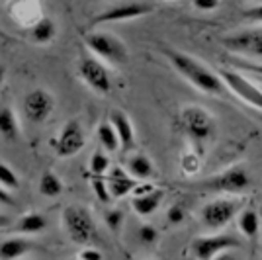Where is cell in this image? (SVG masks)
<instances>
[{"mask_svg": "<svg viewBox=\"0 0 262 260\" xmlns=\"http://www.w3.org/2000/svg\"><path fill=\"white\" fill-rule=\"evenodd\" d=\"M178 125L194 143H206L215 133V118L202 106H184L178 112Z\"/></svg>", "mask_w": 262, "mask_h": 260, "instance_id": "5", "label": "cell"}, {"mask_svg": "<svg viewBox=\"0 0 262 260\" xmlns=\"http://www.w3.org/2000/svg\"><path fill=\"white\" fill-rule=\"evenodd\" d=\"M237 225H239L241 233L249 239V241H256L258 239V233H260V217H258V213L252 207L241 209L239 215H237Z\"/></svg>", "mask_w": 262, "mask_h": 260, "instance_id": "21", "label": "cell"}, {"mask_svg": "<svg viewBox=\"0 0 262 260\" xmlns=\"http://www.w3.org/2000/svg\"><path fill=\"white\" fill-rule=\"evenodd\" d=\"M0 204H2V206H10V207L16 206V200H14V196L10 194V190L4 188L2 184H0Z\"/></svg>", "mask_w": 262, "mask_h": 260, "instance_id": "35", "label": "cell"}, {"mask_svg": "<svg viewBox=\"0 0 262 260\" xmlns=\"http://www.w3.org/2000/svg\"><path fill=\"white\" fill-rule=\"evenodd\" d=\"M243 209V202L235 200V198H217L211 200L208 204H204L200 209V221L206 229L211 231H219V229L227 227L235 217L239 215Z\"/></svg>", "mask_w": 262, "mask_h": 260, "instance_id": "7", "label": "cell"}, {"mask_svg": "<svg viewBox=\"0 0 262 260\" xmlns=\"http://www.w3.org/2000/svg\"><path fill=\"white\" fill-rule=\"evenodd\" d=\"M110 121L114 125V129L120 137V151L127 153L135 147V127L131 118L123 110H112L110 112Z\"/></svg>", "mask_w": 262, "mask_h": 260, "instance_id": "16", "label": "cell"}, {"mask_svg": "<svg viewBox=\"0 0 262 260\" xmlns=\"http://www.w3.org/2000/svg\"><path fill=\"white\" fill-rule=\"evenodd\" d=\"M51 149L57 157L61 159H69L75 157L84 149L86 145V131L84 125L78 119H69L67 123H63V127L59 129L57 137L49 141Z\"/></svg>", "mask_w": 262, "mask_h": 260, "instance_id": "8", "label": "cell"}, {"mask_svg": "<svg viewBox=\"0 0 262 260\" xmlns=\"http://www.w3.org/2000/svg\"><path fill=\"white\" fill-rule=\"evenodd\" d=\"M55 96L45 88H33L24 96V116L32 123H45L55 112Z\"/></svg>", "mask_w": 262, "mask_h": 260, "instance_id": "13", "label": "cell"}, {"mask_svg": "<svg viewBox=\"0 0 262 260\" xmlns=\"http://www.w3.org/2000/svg\"><path fill=\"white\" fill-rule=\"evenodd\" d=\"M84 45L94 57L112 65H125L129 61V47L112 32H88L84 35Z\"/></svg>", "mask_w": 262, "mask_h": 260, "instance_id": "4", "label": "cell"}, {"mask_svg": "<svg viewBox=\"0 0 262 260\" xmlns=\"http://www.w3.org/2000/svg\"><path fill=\"white\" fill-rule=\"evenodd\" d=\"M186 219V209L184 206H172L168 211H166V221L170 223V225H180L182 221Z\"/></svg>", "mask_w": 262, "mask_h": 260, "instance_id": "30", "label": "cell"}, {"mask_svg": "<svg viewBox=\"0 0 262 260\" xmlns=\"http://www.w3.org/2000/svg\"><path fill=\"white\" fill-rule=\"evenodd\" d=\"M28 37L35 45H49L57 37V24L47 16H39L28 28Z\"/></svg>", "mask_w": 262, "mask_h": 260, "instance_id": "17", "label": "cell"}, {"mask_svg": "<svg viewBox=\"0 0 262 260\" xmlns=\"http://www.w3.org/2000/svg\"><path fill=\"white\" fill-rule=\"evenodd\" d=\"M155 6L145 2V0H133V2H123L118 6H112L108 10L98 14L90 26H98V24H118V22H129V20H137L143 16L153 14Z\"/></svg>", "mask_w": 262, "mask_h": 260, "instance_id": "10", "label": "cell"}, {"mask_svg": "<svg viewBox=\"0 0 262 260\" xmlns=\"http://www.w3.org/2000/svg\"><path fill=\"white\" fill-rule=\"evenodd\" d=\"M164 192L151 184H137L133 188L131 207L139 217H151L163 204Z\"/></svg>", "mask_w": 262, "mask_h": 260, "instance_id": "14", "label": "cell"}, {"mask_svg": "<svg viewBox=\"0 0 262 260\" xmlns=\"http://www.w3.org/2000/svg\"><path fill=\"white\" fill-rule=\"evenodd\" d=\"M2 2H8V0H2Z\"/></svg>", "mask_w": 262, "mask_h": 260, "instance_id": "38", "label": "cell"}, {"mask_svg": "<svg viewBox=\"0 0 262 260\" xmlns=\"http://www.w3.org/2000/svg\"><path fill=\"white\" fill-rule=\"evenodd\" d=\"M49 225V219L47 215H43L41 211H30V213H24L18 221H16V225H14V231L16 233H20V235H39V233H43L45 229Z\"/></svg>", "mask_w": 262, "mask_h": 260, "instance_id": "19", "label": "cell"}, {"mask_svg": "<svg viewBox=\"0 0 262 260\" xmlns=\"http://www.w3.org/2000/svg\"><path fill=\"white\" fill-rule=\"evenodd\" d=\"M194 192H219V194H243L251 188V174L243 164L229 166L227 170L217 172L209 178L184 184Z\"/></svg>", "mask_w": 262, "mask_h": 260, "instance_id": "2", "label": "cell"}, {"mask_svg": "<svg viewBox=\"0 0 262 260\" xmlns=\"http://www.w3.org/2000/svg\"><path fill=\"white\" fill-rule=\"evenodd\" d=\"M108 188H110V194H112V200H121L125 198L127 194L133 192V188L137 186V180L127 172V168L123 166H110L108 172Z\"/></svg>", "mask_w": 262, "mask_h": 260, "instance_id": "15", "label": "cell"}, {"mask_svg": "<svg viewBox=\"0 0 262 260\" xmlns=\"http://www.w3.org/2000/svg\"><path fill=\"white\" fill-rule=\"evenodd\" d=\"M4 80H6V67L0 63V86L4 84Z\"/></svg>", "mask_w": 262, "mask_h": 260, "instance_id": "36", "label": "cell"}, {"mask_svg": "<svg viewBox=\"0 0 262 260\" xmlns=\"http://www.w3.org/2000/svg\"><path fill=\"white\" fill-rule=\"evenodd\" d=\"M164 57L176 73L184 80H188L194 88H198L200 92H206L211 96H223L225 94L227 86H225L221 75L211 71L202 61H198L196 57L184 53V51H178V49H170V47L164 49Z\"/></svg>", "mask_w": 262, "mask_h": 260, "instance_id": "1", "label": "cell"}, {"mask_svg": "<svg viewBox=\"0 0 262 260\" xmlns=\"http://www.w3.org/2000/svg\"><path fill=\"white\" fill-rule=\"evenodd\" d=\"M88 168H90L92 176H104L110 170V157L104 151H96L90 157Z\"/></svg>", "mask_w": 262, "mask_h": 260, "instance_id": "25", "label": "cell"}, {"mask_svg": "<svg viewBox=\"0 0 262 260\" xmlns=\"http://www.w3.org/2000/svg\"><path fill=\"white\" fill-rule=\"evenodd\" d=\"M239 239L229 235V233H217V235H202V237L192 239L190 243V252L198 260H211L217 258L219 254L227 252L231 249H239Z\"/></svg>", "mask_w": 262, "mask_h": 260, "instance_id": "9", "label": "cell"}, {"mask_svg": "<svg viewBox=\"0 0 262 260\" xmlns=\"http://www.w3.org/2000/svg\"><path fill=\"white\" fill-rule=\"evenodd\" d=\"M8 225H10V219L6 215H0V229H6Z\"/></svg>", "mask_w": 262, "mask_h": 260, "instance_id": "37", "label": "cell"}, {"mask_svg": "<svg viewBox=\"0 0 262 260\" xmlns=\"http://www.w3.org/2000/svg\"><path fill=\"white\" fill-rule=\"evenodd\" d=\"M65 184L61 180V176L53 170H45L39 176V182H37V192L43 196V198H57V196L63 194Z\"/></svg>", "mask_w": 262, "mask_h": 260, "instance_id": "23", "label": "cell"}, {"mask_svg": "<svg viewBox=\"0 0 262 260\" xmlns=\"http://www.w3.org/2000/svg\"><path fill=\"white\" fill-rule=\"evenodd\" d=\"M245 2H247V0H245Z\"/></svg>", "mask_w": 262, "mask_h": 260, "instance_id": "40", "label": "cell"}, {"mask_svg": "<svg viewBox=\"0 0 262 260\" xmlns=\"http://www.w3.org/2000/svg\"><path fill=\"white\" fill-rule=\"evenodd\" d=\"M231 65H235L241 71H247V73H256L262 75V63H251V61H239V59H233Z\"/></svg>", "mask_w": 262, "mask_h": 260, "instance_id": "32", "label": "cell"}, {"mask_svg": "<svg viewBox=\"0 0 262 260\" xmlns=\"http://www.w3.org/2000/svg\"><path fill=\"white\" fill-rule=\"evenodd\" d=\"M20 135V123L16 118V112L10 106H2L0 108V137L16 141Z\"/></svg>", "mask_w": 262, "mask_h": 260, "instance_id": "22", "label": "cell"}, {"mask_svg": "<svg viewBox=\"0 0 262 260\" xmlns=\"http://www.w3.org/2000/svg\"><path fill=\"white\" fill-rule=\"evenodd\" d=\"M219 75L223 78L227 90H231L235 96L247 102L249 106L262 110V86L252 84L247 76H243L233 69H223V71H219Z\"/></svg>", "mask_w": 262, "mask_h": 260, "instance_id": "12", "label": "cell"}, {"mask_svg": "<svg viewBox=\"0 0 262 260\" xmlns=\"http://www.w3.org/2000/svg\"><path fill=\"white\" fill-rule=\"evenodd\" d=\"M223 47L231 53L245 55L252 59H262V30H243V32L229 33L221 39Z\"/></svg>", "mask_w": 262, "mask_h": 260, "instance_id": "11", "label": "cell"}, {"mask_svg": "<svg viewBox=\"0 0 262 260\" xmlns=\"http://www.w3.org/2000/svg\"><path fill=\"white\" fill-rule=\"evenodd\" d=\"M77 75L92 92L100 96H108L114 90V80L110 76L108 69L104 67L102 59L94 55H82L77 61Z\"/></svg>", "mask_w": 262, "mask_h": 260, "instance_id": "6", "label": "cell"}, {"mask_svg": "<svg viewBox=\"0 0 262 260\" xmlns=\"http://www.w3.org/2000/svg\"><path fill=\"white\" fill-rule=\"evenodd\" d=\"M127 172L135 178V180H151L155 176V164L153 161L143 155V153H137V155H131L127 164H125Z\"/></svg>", "mask_w": 262, "mask_h": 260, "instance_id": "20", "label": "cell"}, {"mask_svg": "<svg viewBox=\"0 0 262 260\" xmlns=\"http://www.w3.org/2000/svg\"><path fill=\"white\" fill-rule=\"evenodd\" d=\"M77 256L78 258H84V260H102L104 258V254H102L100 249H96L94 245H84L82 250H78Z\"/></svg>", "mask_w": 262, "mask_h": 260, "instance_id": "31", "label": "cell"}, {"mask_svg": "<svg viewBox=\"0 0 262 260\" xmlns=\"http://www.w3.org/2000/svg\"><path fill=\"white\" fill-rule=\"evenodd\" d=\"M33 249V243L28 239V235H14L4 241H0V258L12 260V258H22L26 254H30Z\"/></svg>", "mask_w": 262, "mask_h": 260, "instance_id": "18", "label": "cell"}, {"mask_svg": "<svg viewBox=\"0 0 262 260\" xmlns=\"http://www.w3.org/2000/svg\"><path fill=\"white\" fill-rule=\"evenodd\" d=\"M166 2H172V0H166Z\"/></svg>", "mask_w": 262, "mask_h": 260, "instance_id": "39", "label": "cell"}, {"mask_svg": "<svg viewBox=\"0 0 262 260\" xmlns=\"http://www.w3.org/2000/svg\"><path fill=\"white\" fill-rule=\"evenodd\" d=\"M0 184L4 186V188H8L10 192L20 188V178H18V174L14 172L10 164L4 163V161H0Z\"/></svg>", "mask_w": 262, "mask_h": 260, "instance_id": "26", "label": "cell"}, {"mask_svg": "<svg viewBox=\"0 0 262 260\" xmlns=\"http://www.w3.org/2000/svg\"><path fill=\"white\" fill-rule=\"evenodd\" d=\"M159 237H161L159 229H155L151 223H143L141 227L137 229V239H139L141 245H155L159 241Z\"/></svg>", "mask_w": 262, "mask_h": 260, "instance_id": "29", "label": "cell"}, {"mask_svg": "<svg viewBox=\"0 0 262 260\" xmlns=\"http://www.w3.org/2000/svg\"><path fill=\"white\" fill-rule=\"evenodd\" d=\"M221 0H192V6L200 12H213L219 8Z\"/></svg>", "mask_w": 262, "mask_h": 260, "instance_id": "33", "label": "cell"}, {"mask_svg": "<svg viewBox=\"0 0 262 260\" xmlns=\"http://www.w3.org/2000/svg\"><path fill=\"white\" fill-rule=\"evenodd\" d=\"M90 186H92L94 196L98 198L102 204H110V202H112V194H110L108 182H106L102 176H94V178H92V182H90Z\"/></svg>", "mask_w": 262, "mask_h": 260, "instance_id": "28", "label": "cell"}, {"mask_svg": "<svg viewBox=\"0 0 262 260\" xmlns=\"http://www.w3.org/2000/svg\"><path fill=\"white\" fill-rule=\"evenodd\" d=\"M123 221H125V215H123L121 209H106L104 211V223L110 231L120 233L121 227H123Z\"/></svg>", "mask_w": 262, "mask_h": 260, "instance_id": "27", "label": "cell"}, {"mask_svg": "<svg viewBox=\"0 0 262 260\" xmlns=\"http://www.w3.org/2000/svg\"><path fill=\"white\" fill-rule=\"evenodd\" d=\"M96 137H98L100 147L104 151H110V153L120 151V137H118V133L114 129L112 121H102L100 123L98 129H96Z\"/></svg>", "mask_w": 262, "mask_h": 260, "instance_id": "24", "label": "cell"}, {"mask_svg": "<svg viewBox=\"0 0 262 260\" xmlns=\"http://www.w3.org/2000/svg\"><path fill=\"white\" fill-rule=\"evenodd\" d=\"M243 18L249 20V22L262 24V4H256V6H251V8L243 10Z\"/></svg>", "mask_w": 262, "mask_h": 260, "instance_id": "34", "label": "cell"}, {"mask_svg": "<svg viewBox=\"0 0 262 260\" xmlns=\"http://www.w3.org/2000/svg\"><path fill=\"white\" fill-rule=\"evenodd\" d=\"M63 229H65L67 237L75 245H92L98 239V229H96V221L90 213V209L84 206L73 204L63 209Z\"/></svg>", "mask_w": 262, "mask_h": 260, "instance_id": "3", "label": "cell"}]
</instances>
